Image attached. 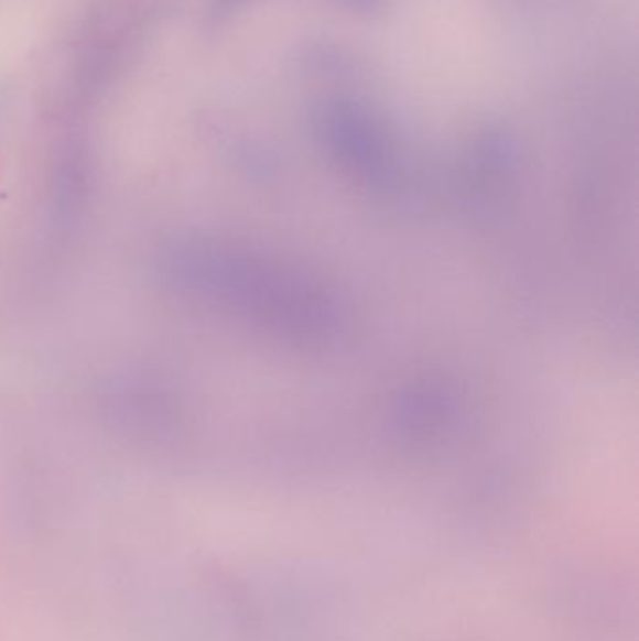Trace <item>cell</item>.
<instances>
[{
    "label": "cell",
    "instance_id": "cell-1",
    "mask_svg": "<svg viewBox=\"0 0 639 641\" xmlns=\"http://www.w3.org/2000/svg\"><path fill=\"white\" fill-rule=\"evenodd\" d=\"M246 0H214L210 8V20L226 21L232 13L239 12L245 7Z\"/></svg>",
    "mask_w": 639,
    "mask_h": 641
}]
</instances>
